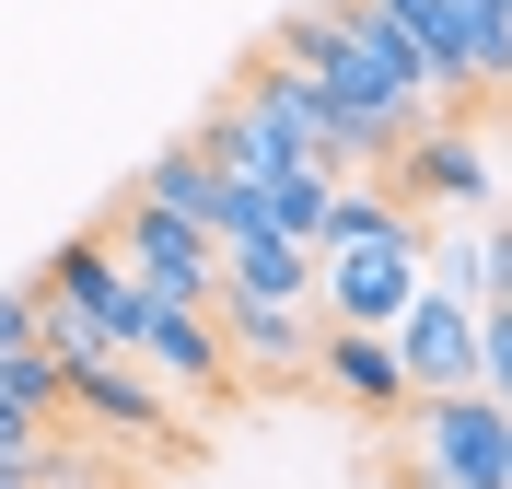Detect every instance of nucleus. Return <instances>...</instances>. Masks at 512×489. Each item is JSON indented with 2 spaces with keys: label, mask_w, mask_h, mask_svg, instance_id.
I'll return each instance as SVG.
<instances>
[{
  "label": "nucleus",
  "mask_w": 512,
  "mask_h": 489,
  "mask_svg": "<svg viewBox=\"0 0 512 489\" xmlns=\"http://www.w3.org/2000/svg\"><path fill=\"white\" fill-rule=\"evenodd\" d=\"M419 210H396L384 233H361V245H326L315 257V303H326V326H396L419 303Z\"/></svg>",
  "instance_id": "obj_1"
},
{
  "label": "nucleus",
  "mask_w": 512,
  "mask_h": 489,
  "mask_svg": "<svg viewBox=\"0 0 512 489\" xmlns=\"http://www.w3.org/2000/svg\"><path fill=\"white\" fill-rule=\"evenodd\" d=\"M105 257L128 268V292H140V303H175V315H210V303H222V245H210L198 222H163V210H140V198L117 210Z\"/></svg>",
  "instance_id": "obj_2"
},
{
  "label": "nucleus",
  "mask_w": 512,
  "mask_h": 489,
  "mask_svg": "<svg viewBox=\"0 0 512 489\" xmlns=\"http://www.w3.org/2000/svg\"><path fill=\"white\" fill-rule=\"evenodd\" d=\"M408 431H419V489H512V420L478 385L466 396H419Z\"/></svg>",
  "instance_id": "obj_3"
},
{
  "label": "nucleus",
  "mask_w": 512,
  "mask_h": 489,
  "mask_svg": "<svg viewBox=\"0 0 512 489\" xmlns=\"http://www.w3.org/2000/svg\"><path fill=\"white\" fill-rule=\"evenodd\" d=\"M384 338H396L408 408H419V396H466V385H478V315H466V303H443L431 280H419V303L384 326Z\"/></svg>",
  "instance_id": "obj_4"
},
{
  "label": "nucleus",
  "mask_w": 512,
  "mask_h": 489,
  "mask_svg": "<svg viewBox=\"0 0 512 489\" xmlns=\"http://www.w3.org/2000/svg\"><path fill=\"white\" fill-rule=\"evenodd\" d=\"M128 361H140L163 396H222V385H233L222 326H210V315H175V303H140V326H128Z\"/></svg>",
  "instance_id": "obj_5"
},
{
  "label": "nucleus",
  "mask_w": 512,
  "mask_h": 489,
  "mask_svg": "<svg viewBox=\"0 0 512 489\" xmlns=\"http://www.w3.org/2000/svg\"><path fill=\"white\" fill-rule=\"evenodd\" d=\"M59 396L82 408V420H105V431H140V443H163V431H175V396H163L128 350H82V361H59Z\"/></svg>",
  "instance_id": "obj_6"
},
{
  "label": "nucleus",
  "mask_w": 512,
  "mask_h": 489,
  "mask_svg": "<svg viewBox=\"0 0 512 489\" xmlns=\"http://www.w3.org/2000/svg\"><path fill=\"white\" fill-rule=\"evenodd\" d=\"M47 303H70V315L94 326L105 350H128V326H140V292H128V268L105 257V233H70L59 257H47V280H35Z\"/></svg>",
  "instance_id": "obj_7"
},
{
  "label": "nucleus",
  "mask_w": 512,
  "mask_h": 489,
  "mask_svg": "<svg viewBox=\"0 0 512 489\" xmlns=\"http://www.w3.org/2000/svg\"><path fill=\"white\" fill-rule=\"evenodd\" d=\"M210 326H222V361L233 373H256V385H303L315 373V315H268V303H210Z\"/></svg>",
  "instance_id": "obj_8"
},
{
  "label": "nucleus",
  "mask_w": 512,
  "mask_h": 489,
  "mask_svg": "<svg viewBox=\"0 0 512 489\" xmlns=\"http://www.w3.org/2000/svg\"><path fill=\"white\" fill-rule=\"evenodd\" d=\"M396 163H408V187L431 198V210H489V198H501V175H489V152L466 129H454V117H431V129H408L396 140Z\"/></svg>",
  "instance_id": "obj_9"
},
{
  "label": "nucleus",
  "mask_w": 512,
  "mask_h": 489,
  "mask_svg": "<svg viewBox=\"0 0 512 489\" xmlns=\"http://www.w3.org/2000/svg\"><path fill=\"white\" fill-rule=\"evenodd\" d=\"M315 385L350 396V408H408V373H396V338L384 326H326L315 338Z\"/></svg>",
  "instance_id": "obj_10"
},
{
  "label": "nucleus",
  "mask_w": 512,
  "mask_h": 489,
  "mask_svg": "<svg viewBox=\"0 0 512 489\" xmlns=\"http://www.w3.org/2000/svg\"><path fill=\"white\" fill-rule=\"evenodd\" d=\"M222 292L233 303H268V315H315V245H280V233L222 245Z\"/></svg>",
  "instance_id": "obj_11"
},
{
  "label": "nucleus",
  "mask_w": 512,
  "mask_h": 489,
  "mask_svg": "<svg viewBox=\"0 0 512 489\" xmlns=\"http://www.w3.org/2000/svg\"><path fill=\"white\" fill-rule=\"evenodd\" d=\"M373 12L408 35V59L431 70V94H443V105H466V94H478V70H466V35H454V12H443V0H373Z\"/></svg>",
  "instance_id": "obj_12"
},
{
  "label": "nucleus",
  "mask_w": 512,
  "mask_h": 489,
  "mask_svg": "<svg viewBox=\"0 0 512 489\" xmlns=\"http://www.w3.org/2000/svg\"><path fill=\"white\" fill-rule=\"evenodd\" d=\"M454 35H466V70H478V94L512 82V0H443Z\"/></svg>",
  "instance_id": "obj_13"
},
{
  "label": "nucleus",
  "mask_w": 512,
  "mask_h": 489,
  "mask_svg": "<svg viewBox=\"0 0 512 489\" xmlns=\"http://www.w3.org/2000/svg\"><path fill=\"white\" fill-rule=\"evenodd\" d=\"M0 408H12V420H59V408H70V396H59V361L35 350V338L0 350Z\"/></svg>",
  "instance_id": "obj_14"
},
{
  "label": "nucleus",
  "mask_w": 512,
  "mask_h": 489,
  "mask_svg": "<svg viewBox=\"0 0 512 489\" xmlns=\"http://www.w3.org/2000/svg\"><path fill=\"white\" fill-rule=\"evenodd\" d=\"M408 210V198H384V187H326V210H315V257L326 245H361V233H384Z\"/></svg>",
  "instance_id": "obj_15"
},
{
  "label": "nucleus",
  "mask_w": 512,
  "mask_h": 489,
  "mask_svg": "<svg viewBox=\"0 0 512 489\" xmlns=\"http://www.w3.org/2000/svg\"><path fill=\"white\" fill-rule=\"evenodd\" d=\"M478 396L512 420V303H478Z\"/></svg>",
  "instance_id": "obj_16"
},
{
  "label": "nucleus",
  "mask_w": 512,
  "mask_h": 489,
  "mask_svg": "<svg viewBox=\"0 0 512 489\" xmlns=\"http://www.w3.org/2000/svg\"><path fill=\"white\" fill-rule=\"evenodd\" d=\"M35 338V280H0V350H24Z\"/></svg>",
  "instance_id": "obj_17"
}]
</instances>
